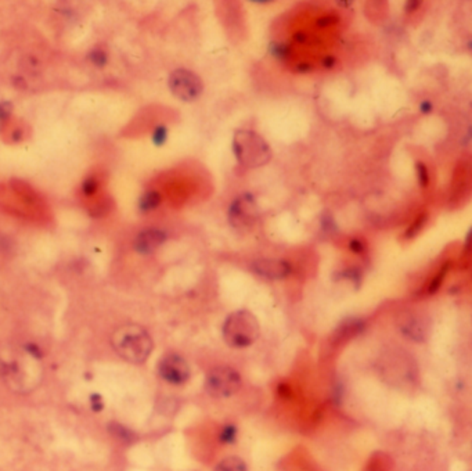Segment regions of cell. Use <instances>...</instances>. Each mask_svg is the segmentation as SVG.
<instances>
[{"label":"cell","instance_id":"27","mask_svg":"<svg viewBox=\"0 0 472 471\" xmlns=\"http://www.w3.org/2000/svg\"><path fill=\"white\" fill-rule=\"evenodd\" d=\"M320 222H322V228H323L327 233L336 232V231H338L336 224H335V221H334V218H332V215H331L330 212H326V214L322 217Z\"/></svg>","mask_w":472,"mask_h":471},{"label":"cell","instance_id":"14","mask_svg":"<svg viewBox=\"0 0 472 471\" xmlns=\"http://www.w3.org/2000/svg\"><path fill=\"white\" fill-rule=\"evenodd\" d=\"M86 60L97 70H101L108 64V53L103 47H93L88 51Z\"/></svg>","mask_w":472,"mask_h":471},{"label":"cell","instance_id":"18","mask_svg":"<svg viewBox=\"0 0 472 471\" xmlns=\"http://www.w3.org/2000/svg\"><path fill=\"white\" fill-rule=\"evenodd\" d=\"M169 139V129L166 125L164 124H159L157 125L154 129H152V134H151V141L155 147H164L166 144V141Z\"/></svg>","mask_w":472,"mask_h":471},{"label":"cell","instance_id":"30","mask_svg":"<svg viewBox=\"0 0 472 471\" xmlns=\"http://www.w3.org/2000/svg\"><path fill=\"white\" fill-rule=\"evenodd\" d=\"M312 70H313V65L309 64V63H299V64L295 67V71H296L298 74H309V72H312Z\"/></svg>","mask_w":472,"mask_h":471},{"label":"cell","instance_id":"28","mask_svg":"<svg viewBox=\"0 0 472 471\" xmlns=\"http://www.w3.org/2000/svg\"><path fill=\"white\" fill-rule=\"evenodd\" d=\"M348 245H349V250L355 254H363L366 251V244L360 238H352Z\"/></svg>","mask_w":472,"mask_h":471},{"label":"cell","instance_id":"15","mask_svg":"<svg viewBox=\"0 0 472 471\" xmlns=\"http://www.w3.org/2000/svg\"><path fill=\"white\" fill-rule=\"evenodd\" d=\"M214 471H248L247 470V465L242 459L237 458V456H229L226 459H223L222 462H219L215 467Z\"/></svg>","mask_w":472,"mask_h":471},{"label":"cell","instance_id":"20","mask_svg":"<svg viewBox=\"0 0 472 471\" xmlns=\"http://www.w3.org/2000/svg\"><path fill=\"white\" fill-rule=\"evenodd\" d=\"M237 427L235 424H226L225 427H222L218 438H219V442L223 444V445H232L235 444L237 441Z\"/></svg>","mask_w":472,"mask_h":471},{"label":"cell","instance_id":"6","mask_svg":"<svg viewBox=\"0 0 472 471\" xmlns=\"http://www.w3.org/2000/svg\"><path fill=\"white\" fill-rule=\"evenodd\" d=\"M241 388V376L233 368L218 366L205 377V391L215 399L233 396Z\"/></svg>","mask_w":472,"mask_h":471},{"label":"cell","instance_id":"3","mask_svg":"<svg viewBox=\"0 0 472 471\" xmlns=\"http://www.w3.org/2000/svg\"><path fill=\"white\" fill-rule=\"evenodd\" d=\"M232 148L237 162L248 169L261 168L272 160L270 146L254 131H237L232 141Z\"/></svg>","mask_w":472,"mask_h":471},{"label":"cell","instance_id":"16","mask_svg":"<svg viewBox=\"0 0 472 471\" xmlns=\"http://www.w3.org/2000/svg\"><path fill=\"white\" fill-rule=\"evenodd\" d=\"M450 266H452L450 262H446V264L439 269V272L435 275V278L431 280L429 285H428V288H426V292H428L429 295H433L435 292L439 291V288H440L442 284H443L445 278L447 276V273H449V271H450Z\"/></svg>","mask_w":472,"mask_h":471},{"label":"cell","instance_id":"9","mask_svg":"<svg viewBox=\"0 0 472 471\" xmlns=\"http://www.w3.org/2000/svg\"><path fill=\"white\" fill-rule=\"evenodd\" d=\"M251 271L268 280H283L291 275L292 266L288 261L284 259L262 258L251 264Z\"/></svg>","mask_w":472,"mask_h":471},{"label":"cell","instance_id":"25","mask_svg":"<svg viewBox=\"0 0 472 471\" xmlns=\"http://www.w3.org/2000/svg\"><path fill=\"white\" fill-rule=\"evenodd\" d=\"M13 112V104L10 101H0V131L8 121Z\"/></svg>","mask_w":472,"mask_h":471},{"label":"cell","instance_id":"24","mask_svg":"<svg viewBox=\"0 0 472 471\" xmlns=\"http://www.w3.org/2000/svg\"><path fill=\"white\" fill-rule=\"evenodd\" d=\"M338 278L339 279H348V280L355 283L356 287H359V284L362 282V272L358 268H349V269L338 273Z\"/></svg>","mask_w":472,"mask_h":471},{"label":"cell","instance_id":"7","mask_svg":"<svg viewBox=\"0 0 472 471\" xmlns=\"http://www.w3.org/2000/svg\"><path fill=\"white\" fill-rule=\"evenodd\" d=\"M169 91L182 101H195L204 91L201 78L186 68H178L171 72L168 78Z\"/></svg>","mask_w":472,"mask_h":471},{"label":"cell","instance_id":"29","mask_svg":"<svg viewBox=\"0 0 472 471\" xmlns=\"http://www.w3.org/2000/svg\"><path fill=\"white\" fill-rule=\"evenodd\" d=\"M91 408L95 411V412H100L103 409V398L98 395V394H93L91 396Z\"/></svg>","mask_w":472,"mask_h":471},{"label":"cell","instance_id":"31","mask_svg":"<svg viewBox=\"0 0 472 471\" xmlns=\"http://www.w3.org/2000/svg\"><path fill=\"white\" fill-rule=\"evenodd\" d=\"M432 110H433V104H432L429 100L421 101V104H420V112H421V114L428 115V114L432 112Z\"/></svg>","mask_w":472,"mask_h":471},{"label":"cell","instance_id":"1","mask_svg":"<svg viewBox=\"0 0 472 471\" xmlns=\"http://www.w3.org/2000/svg\"><path fill=\"white\" fill-rule=\"evenodd\" d=\"M42 354L34 344H25L20 351L0 356V377L14 392H29L42 380Z\"/></svg>","mask_w":472,"mask_h":471},{"label":"cell","instance_id":"22","mask_svg":"<svg viewBox=\"0 0 472 471\" xmlns=\"http://www.w3.org/2000/svg\"><path fill=\"white\" fill-rule=\"evenodd\" d=\"M98 186H100V182L98 179L96 178L95 175H89L84 179L82 185H81V193L85 195V197H92L95 195L98 190Z\"/></svg>","mask_w":472,"mask_h":471},{"label":"cell","instance_id":"17","mask_svg":"<svg viewBox=\"0 0 472 471\" xmlns=\"http://www.w3.org/2000/svg\"><path fill=\"white\" fill-rule=\"evenodd\" d=\"M110 432L114 437H117L121 442H125V444H131L135 439V434L132 431H129L126 427L121 425V424H110Z\"/></svg>","mask_w":472,"mask_h":471},{"label":"cell","instance_id":"36","mask_svg":"<svg viewBox=\"0 0 472 471\" xmlns=\"http://www.w3.org/2000/svg\"><path fill=\"white\" fill-rule=\"evenodd\" d=\"M252 3H256V4H269V3H272V0H252Z\"/></svg>","mask_w":472,"mask_h":471},{"label":"cell","instance_id":"21","mask_svg":"<svg viewBox=\"0 0 472 471\" xmlns=\"http://www.w3.org/2000/svg\"><path fill=\"white\" fill-rule=\"evenodd\" d=\"M426 221H428V215H426V214H420V215L414 219V222L410 225V228L405 232V238H407V240L414 238L416 236L419 235V233L423 231V228H424Z\"/></svg>","mask_w":472,"mask_h":471},{"label":"cell","instance_id":"23","mask_svg":"<svg viewBox=\"0 0 472 471\" xmlns=\"http://www.w3.org/2000/svg\"><path fill=\"white\" fill-rule=\"evenodd\" d=\"M416 172H417V179H419V183L421 188H428L429 185V171H428V167L425 165L424 162L421 161H417L416 162Z\"/></svg>","mask_w":472,"mask_h":471},{"label":"cell","instance_id":"11","mask_svg":"<svg viewBox=\"0 0 472 471\" xmlns=\"http://www.w3.org/2000/svg\"><path fill=\"white\" fill-rule=\"evenodd\" d=\"M168 238V235L165 231L161 229H145L136 236L133 241V248L136 252L140 255H150L155 252Z\"/></svg>","mask_w":472,"mask_h":471},{"label":"cell","instance_id":"2","mask_svg":"<svg viewBox=\"0 0 472 471\" xmlns=\"http://www.w3.org/2000/svg\"><path fill=\"white\" fill-rule=\"evenodd\" d=\"M112 348L125 361L143 363L152 351V340L145 330L138 325H125L114 331L111 338Z\"/></svg>","mask_w":472,"mask_h":471},{"label":"cell","instance_id":"8","mask_svg":"<svg viewBox=\"0 0 472 471\" xmlns=\"http://www.w3.org/2000/svg\"><path fill=\"white\" fill-rule=\"evenodd\" d=\"M158 375L159 377L173 385H182L189 381L191 376L189 363L185 358L176 354H171L164 356L158 363Z\"/></svg>","mask_w":472,"mask_h":471},{"label":"cell","instance_id":"35","mask_svg":"<svg viewBox=\"0 0 472 471\" xmlns=\"http://www.w3.org/2000/svg\"><path fill=\"white\" fill-rule=\"evenodd\" d=\"M279 392L282 394V396H283V398H289V389H288V387H287V385L280 384V385H279Z\"/></svg>","mask_w":472,"mask_h":471},{"label":"cell","instance_id":"10","mask_svg":"<svg viewBox=\"0 0 472 471\" xmlns=\"http://www.w3.org/2000/svg\"><path fill=\"white\" fill-rule=\"evenodd\" d=\"M399 329L405 337L414 342H424L429 335L428 322L424 318L413 314H406L399 319Z\"/></svg>","mask_w":472,"mask_h":471},{"label":"cell","instance_id":"32","mask_svg":"<svg viewBox=\"0 0 472 471\" xmlns=\"http://www.w3.org/2000/svg\"><path fill=\"white\" fill-rule=\"evenodd\" d=\"M420 6H421V1H406L405 3V10H406V13H413V11H416V10H419L420 8Z\"/></svg>","mask_w":472,"mask_h":471},{"label":"cell","instance_id":"33","mask_svg":"<svg viewBox=\"0 0 472 471\" xmlns=\"http://www.w3.org/2000/svg\"><path fill=\"white\" fill-rule=\"evenodd\" d=\"M322 64H323V67H324L326 70H332V68L335 67V64H336V58L332 57V56H327V57L323 58Z\"/></svg>","mask_w":472,"mask_h":471},{"label":"cell","instance_id":"4","mask_svg":"<svg viewBox=\"0 0 472 471\" xmlns=\"http://www.w3.org/2000/svg\"><path fill=\"white\" fill-rule=\"evenodd\" d=\"M261 333L256 316L245 309L230 314L225 323L222 334L226 344L232 348H247L252 345Z\"/></svg>","mask_w":472,"mask_h":471},{"label":"cell","instance_id":"34","mask_svg":"<svg viewBox=\"0 0 472 471\" xmlns=\"http://www.w3.org/2000/svg\"><path fill=\"white\" fill-rule=\"evenodd\" d=\"M294 39H295L296 42H299V44H305V42L308 41V35H306L305 32H296V34L294 35Z\"/></svg>","mask_w":472,"mask_h":471},{"label":"cell","instance_id":"12","mask_svg":"<svg viewBox=\"0 0 472 471\" xmlns=\"http://www.w3.org/2000/svg\"><path fill=\"white\" fill-rule=\"evenodd\" d=\"M162 201V195L157 190H147L139 197L138 209L140 214H150L155 211Z\"/></svg>","mask_w":472,"mask_h":471},{"label":"cell","instance_id":"26","mask_svg":"<svg viewBox=\"0 0 472 471\" xmlns=\"http://www.w3.org/2000/svg\"><path fill=\"white\" fill-rule=\"evenodd\" d=\"M339 21V17L335 15V14H327V15H322L317 18L316 21V25L319 28H327V27H331V25H335L336 22Z\"/></svg>","mask_w":472,"mask_h":471},{"label":"cell","instance_id":"19","mask_svg":"<svg viewBox=\"0 0 472 471\" xmlns=\"http://www.w3.org/2000/svg\"><path fill=\"white\" fill-rule=\"evenodd\" d=\"M269 54L279 61H285V60H288V57L291 54V47L288 46L287 44H283V42H270L269 44Z\"/></svg>","mask_w":472,"mask_h":471},{"label":"cell","instance_id":"37","mask_svg":"<svg viewBox=\"0 0 472 471\" xmlns=\"http://www.w3.org/2000/svg\"><path fill=\"white\" fill-rule=\"evenodd\" d=\"M338 4H341L342 7H349L352 6V1H338Z\"/></svg>","mask_w":472,"mask_h":471},{"label":"cell","instance_id":"5","mask_svg":"<svg viewBox=\"0 0 472 471\" xmlns=\"http://www.w3.org/2000/svg\"><path fill=\"white\" fill-rule=\"evenodd\" d=\"M259 209L252 193L238 194L230 202L228 209V221L233 229L247 232L252 229L258 221Z\"/></svg>","mask_w":472,"mask_h":471},{"label":"cell","instance_id":"13","mask_svg":"<svg viewBox=\"0 0 472 471\" xmlns=\"http://www.w3.org/2000/svg\"><path fill=\"white\" fill-rule=\"evenodd\" d=\"M365 329V322L360 319H348L342 322V325L338 328V338L339 340H348L353 335L360 334Z\"/></svg>","mask_w":472,"mask_h":471}]
</instances>
